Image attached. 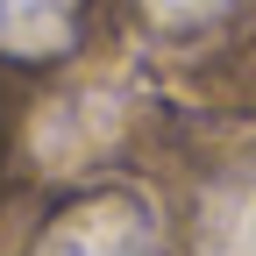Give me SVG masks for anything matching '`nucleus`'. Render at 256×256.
Instances as JSON below:
<instances>
[{"label": "nucleus", "mask_w": 256, "mask_h": 256, "mask_svg": "<svg viewBox=\"0 0 256 256\" xmlns=\"http://www.w3.org/2000/svg\"><path fill=\"white\" fill-rule=\"evenodd\" d=\"M28 256H164V228L142 192H86V200L57 206Z\"/></svg>", "instance_id": "obj_1"}, {"label": "nucleus", "mask_w": 256, "mask_h": 256, "mask_svg": "<svg viewBox=\"0 0 256 256\" xmlns=\"http://www.w3.org/2000/svg\"><path fill=\"white\" fill-rule=\"evenodd\" d=\"M86 36V0H0V57L50 64Z\"/></svg>", "instance_id": "obj_2"}, {"label": "nucleus", "mask_w": 256, "mask_h": 256, "mask_svg": "<svg viewBox=\"0 0 256 256\" xmlns=\"http://www.w3.org/2000/svg\"><path fill=\"white\" fill-rule=\"evenodd\" d=\"M136 8L150 14V28L185 36V28H206V22H220V14H235V0H136Z\"/></svg>", "instance_id": "obj_3"}, {"label": "nucleus", "mask_w": 256, "mask_h": 256, "mask_svg": "<svg viewBox=\"0 0 256 256\" xmlns=\"http://www.w3.org/2000/svg\"><path fill=\"white\" fill-rule=\"evenodd\" d=\"M206 256H256V200H235L206 228Z\"/></svg>", "instance_id": "obj_4"}]
</instances>
